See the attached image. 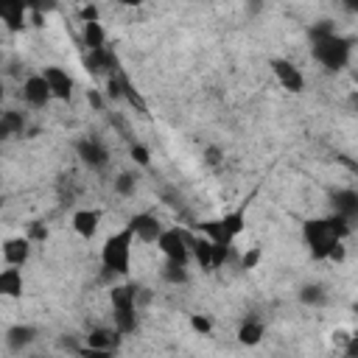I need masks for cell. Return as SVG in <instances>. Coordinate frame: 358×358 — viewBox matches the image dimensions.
I'll return each mask as SVG.
<instances>
[{
	"label": "cell",
	"mask_w": 358,
	"mask_h": 358,
	"mask_svg": "<svg viewBox=\"0 0 358 358\" xmlns=\"http://www.w3.org/2000/svg\"><path fill=\"white\" fill-rule=\"evenodd\" d=\"M31 243H42L45 238H48V227L42 224V221H34L31 224V229H28V235H25Z\"/></svg>",
	"instance_id": "d590c367"
},
{
	"label": "cell",
	"mask_w": 358,
	"mask_h": 358,
	"mask_svg": "<svg viewBox=\"0 0 358 358\" xmlns=\"http://www.w3.org/2000/svg\"><path fill=\"white\" fill-rule=\"evenodd\" d=\"M39 76L45 78V84H48V90H50V98H56V101H70V98H73V76H70L64 67L48 64Z\"/></svg>",
	"instance_id": "52a82bcc"
},
{
	"label": "cell",
	"mask_w": 358,
	"mask_h": 358,
	"mask_svg": "<svg viewBox=\"0 0 358 358\" xmlns=\"http://www.w3.org/2000/svg\"><path fill=\"white\" fill-rule=\"evenodd\" d=\"M344 257H347V249H344V241L341 243H336L330 252H327V260H333V263H344Z\"/></svg>",
	"instance_id": "f35d334b"
},
{
	"label": "cell",
	"mask_w": 358,
	"mask_h": 358,
	"mask_svg": "<svg viewBox=\"0 0 358 358\" xmlns=\"http://www.w3.org/2000/svg\"><path fill=\"white\" fill-rule=\"evenodd\" d=\"M0 210H3V199H0Z\"/></svg>",
	"instance_id": "7dc6e473"
},
{
	"label": "cell",
	"mask_w": 358,
	"mask_h": 358,
	"mask_svg": "<svg viewBox=\"0 0 358 358\" xmlns=\"http://www.w3.org/2000/svg\"><path fill=\"white\" fill-rule=\"evenodd\" d=\"M98 227H101V210L84 207V210H76V213H73V229H76L81 238L90 241V238L98 232Z\"/></svg>",
	"instance_id": "5bb4252c"
},
{
	"label": "cell",
	"mask_w": 358,
	"mask_h": 358,
	"mask_svg": "<svg viewBox=\"0 0 358 358\" xmlns=\"http://www.w3.org/2000/svg\"><path fill=\"white\" fill-rule=\"evenodd\" d=\"M3 22H6V28H8L11 34L25 31V25H28V6H25L22 0H8Z\"/></svg>",
	"instance_id": "e0dca14e"
},
{
	"label": "cell",
	"mask_w": 358,
	"mask_h": 358,
	"mask_svg": "<svg viewBox=\"0 0 358 358\" xmlns=\"http://www.w3.org/2000/svg\"><path fill=\"white\" fill-rule=\"evenodd\" d=\"M6 140H11V131H8V129L0 123V143H6Z\"/></svg>",
	"instance_id": "b9f144b4"
},
{
	"label": "cell",
	"mask_w": 358,
	"mask_h": 358,
	"mask_svg": "<svg viewBox=\"0 0 358 358\" xmlns=\"http://www.w3.org/2000/svg\"><path fill=\"white\" fill-rule=\"evenodd\" d=\"M34 338H36V330H34L31 324H11V327L6 330V344H8V350H14V352H22V347H28Z\"/></svg>",
	"instance_id": "d6986e66"
},
{
	"label": "cell",
	"mask_w": 358,
	"mask_h": 358,
	"mask_svg": "<svg viewBox=\"0 0 358 358\" xmlns=\"http://www.w3.org/2000/svg\"><path fill=\"white\" fill-rule=\"evenodd\" d=\"M25 358H42V355H25Z\"/></svg>",
	"instance_id": "bcb514c9"
},
{
	"label": "cell",
	"mask_w": 358,
	"mask_h": 358,
	"mask_svg": "<svg viewBox=\"0 0 358 358\" xmlns=\"http://www.w3.org/2000/svg\"><path fill=\"white\" fill-rule=\"evenodd\" d=\"M22 98H25L28 106H36V109L48 106V101H50V90H48L45 78H42V76H28L25 84H22Z\"/></svg>",
	"instance_id": "7c38bea8"
},
{
	"label": "cell",
	"mask_w": 358,
	"mask_h": 358,
	"mask_svg": "<svg viewBox=\"0 0 358 358\" xmlns=\"http://www.w3.org/2000/svg\"><path fill=\"white\" fill-rule=\"evenodd\" d=\"M0 67H3V50H0Z\"/></svg>",
	"instance_id": "f6af8a7d"
},
{
	"label": "cell",
	"mask_w": 358,
	"mask_h": 358,
	"mask_svg": "<svg viewBox=\"0 0 358 358\" xmlns=\"http://www.w3.org/2000/svg\"><path fill=\"white\" fill-rule=\"evenodd\" d=\"M263 336H266V327H263V322H257V319H246V322L238 327V341H241L243 347H257V344L263 341Z\"/></svg>",
	"instance_id": "44dd1931"
},
{
	"label": "cell",
	"mask_w": 358,
	"mask_h": 358,
	"mask_svg": "<svg viewBox=\"0 0 358 358\" xmlns=\"http://www.w3.org/2000/svg\"><path fill=\"white\" fill-rule=\"evenodd\" d=\"M0 123L11 131V137L25 131V115H22V112H17V109H6V112H0Z\"/></svg>",
	"instance_id": "83f0119b"
},
{
	"label": "cell",
	"mask_w": 358,
	"mask_h": 358,
	"mask_svg": "<svg viewBox=\"0 0 358 358\" xmlns=\"http://www.w3.org/2000/svg\"><path fill=\"white\" fill-rule=\"evenodd\" d=\"M3 98H6V90H3V81H0V103H3Z\"/></svg>",
	"instance_id": "ee69618b"
},
{
	"label": "cell",
	"mask_w": 358,
	"mask_h": 358,
	"mask_svg": "<svg viewBox=\"0 0 358 358\" xmlns=\"http://www.w3.org/2000/svg\"><path fill=\"white\" fill-rule=\"evenodd\" d=\"M199 227V232L210 241V243H224V246H232V241H229V235H227V229H224V224H221V218H210V221H201V224H196Z\"/></svg>",
	"instance_id": "603a6c76"
},
{
	"label": "cell",
	"mask_w": 358,
	"mask_h": 358,
	"mask_svg": "<svg viewBox=\"0 0 358 358\" xmlns=\"http://www.w3.org/2000/svg\"><path fill=\"white\" fill-rule=\"evenodd\" d=\"M22 288H25V282H22V271L14 268V266H6V268L0 271V296L20 299V296H22Z\"/></svg>",
	"instance_id": "2e32d148"
},
{
	"label": "cell",
	"mask_w": 358,
	"mask_h": 358,
	"mask_svg": "<svg viewBox=\"0 0 358 358\" xmlns=\"http://www.w3.org/2000/svg\"><path fill=\"white\" fill-rule=\"evenodd\" d=\"M76 154H78V159H81L87 168H92V171H101V168H106V162H109L106 145H103L101 140H95V137L78 140V143H76Z\"/></svg>",
	"instance_id": "ba28073f"
},
{
	"label": "cell",
	"mask_w": 358,
	"mask_h": 358,
	"mask_svg": "<svg viewBox=\"0 0 358 358\" xmlns=\"http://www.w3.org/2000/svg\"><path fill=\"white\" fill-rule=\"evenodd\" d=\"M120 333L117 330H112V327H92L87 336H84V344L87 347H95V350H117L120 347Z\"/></svg>",
	"instance_id": "4fadbf2b"
},
{
	"label": "cell",
	"mask_w": 358,
	"mask_h": 358,
	"mask_svg": "<svg viewBox=\"0 0 358 358\" xmlns=\"http://www.w3.org/2000/svg\"><path fill=\"white\" fill-rule=\"evenodd\" d=\"M84 70L90 76H117L120 73V59L115 53V48H101V50H92V53H84Z\"/></svg>",
	"instance_id": "5b68a950"
},
{
	"label": "cell",
	"mask_w": 358,
	"mask_h": 358,
	"mask_svg": "<svg viewBox=\"0 0 358 358\" xmlns=\"http://www.w3.org/2000/svg\"><path fill=\"white\" fill-rule=\"evenodd\" d=\"M78 17H81V22H101L98 20V6H81Z\"/></svg>",
	"instance_id": "74e56055"
},
{
	"label": "cell",
	"mask_w": 358,
	"mask_h": 358,
	"mask_svg": "<svg viewBox=\"0 0 358 358\" xmlns=\"http://www.w3.org/2000/svg\"><path fill=\"white\" fill-rule=\"evenodd\" d=\"M106 95H109L112 101H123V90H120V73L106 78Z\"/></svg>",
	"instance_id": "e575fe53"
},
{
	"label": "cell",
	"mask_w": 358,
	"mask_h": 358,
	"mask_svg": "<svg viewBox=\"0 0 358 358\" xmlns=\"http://www.w3.org/2000/svg\"><path fill=\"white\" fill-rule=\"evenodd\" d=\"M137 285L131 282H123V285H112L109 288V302H112V310H129V308H137Z\"/></svg>",
	"instance_id": "9a60e30c"
},
{
	"label": "cell",
	"mask_w": 358,
	"mask_h": 358,
	"mask_svg": "<svg viewBox=\"0 0 358 358\" xmlns=\"http://www.w3.org/2000/svg\"><path fill=\"white\" fill-rule=\"evenodd\" d=\"M352 338H355V336H350V333H347V330H341V327H338V330H333V344H336V347H341V350H344Z\"/></svg>",
	"instance_id": "ab89813d"
},
{
	"label": "cell",
	"mask_w": 358,
	"mask_h": 358,
	"mask_svg": "<svg viewBox=\"0 0 358 358\" xmlns=\"http://www.w3.org/2000/svg\"><path fill=\"white\" fill-rule=\"evenodd\" d=\"M260 257H263V252H260V246H252V249H246V252H243V257H241V268H246V271H252V268H257V263H260Z\"/></svg>",
	"instance_id": "4dcf8cb0"
},
{
	"label": "cell",
	"mask_w": 358,
	"mask_h": 358,
	"mask_svg": "<svg viewBox=\"0 0 358 358\" xmlns=\"http://www.w3.org/2000/svg\"><path fill=\"white\" fill-rule=\"evenodd\" d=\"M190 238H193V235H190L187 229L171 227V229H162V235L157 238V246H159V252L165 255V260L187 266V260H190Z\"/></svg>",
	"instance_id": "277c9868"
},
{
	"label": "cell",
	"mask_w": 358,
	"mask_h": 358,
	"mask_svg": "<svg viewBox=\"0 0 358 358\" xmlns=\"http://www.w3.org/2000/svg\"><path fill=\"white\" fill-rule=\"evenodd\" d=\"M131 243H134V235H131L129 227L112 232L103 241V246H101L103 274H120V277L129 274V266H131Z\"/></svg>",
	"instance_id": "6da1fadb"
},
{
	"label": "cell",
	"mask_w": 358,
	"mask_h": 358,
	"mask_svg": "<svg viewBox=\"0 0 358 358\" xmlns=\"http://www.w3.org/2000/svg\"><path fill=\"white\" fill-rule=\"evenodd\" d=\"M162 280H165V282H171V285H185V282L190 280V274H187V266L165 260V266H162Z\"/></svg>",
	"instance_id": "484cf974"
},
{
	"label": "cell",
	"mask_w": 358,
	"mask_h": 358,
	"mask_svg": "<svg viewBox=\"0 0 358 358\" xmlns=\"http://www.w3.org/2000/svg\"><path fill=\"white\" fill-rule=\"evenodd\" d=\"M221 159H224V151H221L218 145H207V148H204V162H207V165L215 168Z\"/></svg>",
	"instance_id": "8d00e7d4"
},
{
	"label": "cell",
	"mask_w": 358,
	"mask_h": 358,
	"mask_svg": "<svg viewBox=\"0 0 358 358\" xmlns=\"http://www.w3.org/2000/svg\"><path fill=\"white\" fill-rule=\"evenodd\" d=\"M302 238H305V246H308V252H310L313 260H327V252H330L336 243H341V241H336V235L330 232L327 218H308V221L302 224Z\"/></svg>",
	"instance_id": "3957f363"
},
{
	"label": "cell",
	"mask_w": 358,
	"mask_h": 358,
	"mask_svg": "<svg viewBox=\"0 0 358 358\" xmlns=\"http://www.w3.org/2000/svg\"><path fill=\"white\" fill-rule=\"evenodd\" d=\"M330 201H333V215H341V218H347L350 224L358 218V193H355L352 187L336 190V193L330 196Z\"/></svg>",
	"instance_id": "8fae6325"
},
{
	"label": "cell",
	"mask_w": 358,
	"mask_h": 358,
	"mask_svg": "<svg viewBox=\"0 0 358 358\" xmlns=\"http://www.w3.org/2000/svg\"><path fill=\"white\" fill-rule=\"evenodd\" d=\"M190 257L201 266V268H207V271H213V243L204 238V235H193L190 238Z\"/></svg>",
	"instance_id": "ffe728a7"
},
{
	"label": "cell",
	"mask_w": 358,
	"mask_h": 358,
	"mask_svg": "<svg viewBox=\"0 0 358 358\" xmlns=\"http://www.w3.org/2000/svg\"><path fill=\"white\" fill-rule=\"evenodd\" d=\"M299 302L308 305V308H322V305H327V291H324V285H319V282H305V285L299 288Z\"/></svg>",
	"instance_id": "cb8c5ba5"
},
{
	"label": "cell",
	"mask_w": 358,
	"mask_h": 358,
	"mask_svg": "<svg viewBox=\"0 0 358 358\" xmlns=\"http://www.w3.org/2000/svg\"><path fill=\"white\" fill-rule=\"evenodd\" d=\"M28 257H31V241L28 238L17 235V238H6L3 241V260H6V266L20 268V266L28 263Z\"/></svg>",
	"instance_id": "30bf717a"
},
{
	"label": "cell",
	"mask_w": 358,
	"mask_h": 358,
	"mask_svg": "<svg viewBox=\"0 0 358 358\" xmlns=\"http://www.w3.org/2000/svg\"><path fill=\"white\" fill-rule=\"evenodd\" d=\"M310 53L324 70L336 73V70L347 67L350 53H352V39H347L341 34H333V36H324V39H313L310 42Z\"/></svg>",
	"instance_id": "7a4b0ae2"
},
{
	"label": "cell",
	"mask_w": 358,
	"mask_h": 358,
	"mask_svg": "<svg viewBox=\"0 0 358 358\" xmlns=\"http://www.w3.org/2000/svg\"><path fill=\"white\" fill-rule=\"evenodd\" d=\"M268 67H271V73H274V78L280 81L282 90H288V92H302L305 90V76L299 73V67L294 62L274 56V59H268Z\"/></svg>",
	"instance_id": "8992f818"
},
{
	"label": "cell",
	"mask_w": 358,
	"mask_h": 358,
	"mask_svg": "<svg viewBox=\"0 0 358 358\" xmlns=\"http://www.w3.org/2000/svg\"><path fill=\"white\" fill-rule=\"evenodd\" d=\"M112 319H115V330L120 336H129L137 330V308H129V310H112Z\"/></svg>",
	"instance_id": "d4e9b609"
},
{
	"label": "cell",
	"mask_w": 358,
	"mask_h": 358,
	"mask_svg": "<svg viewBox=\"0 0 358 358\" xmlns=\"http://www.w3.org/2000/svg\"><path fill=\"white\" fill-rule=\"evenodd\" d=\"M229 249H232V246H224V243H213V268H221V266L229 260Z\"/></svg>",
	"instance_id": "d6a6232c"
},
{
	"label": "cell",
	"mask_w": 358,
	"mask_h": 358,
	"mask_svg": "<svg viewBox=\"0 0 358 358\" xmlns=\"http://www.w3.org/2000/svg\"><path fill=\"white\" fill-rule=\"evenodd\" d=\"M87 101L92 103V109H98V112L103 109V98H101V92H98V90H90V92H87Z\"/></svg>",
	"instance_id": "60d3db41"
},
{
	"label": "cell",
	"mask_w": 358,
	"mask_h": 358,
	"mask_svg": "<svg viewBox=\"0 0 358 358\" xmlns=\"http://www.w3.org/2000/svg\"><path fill=\"white\" fill-rule=\"evenodd\" d=\"M126 227H129L131 235L140 238L143 243H157V238L162 235V224H159V218L151 215V213H134Z\"/></svg>",
	"instance_id": "9c48e42d"
},
{
	"label": "cell",
	"mask_w": 358,
	"mask_h": 358,
	"mask_svg": "<svg viewBox=\"0 0 358 358\" xmlns=\"http://www.w3.org/2000/svg\"><path fill=\"white\" fill-rule=\"evenodd\" d=\"M129 154H131V159H134L140 168H148V165H151V154H148V148H145V145H140V143H131Z\"/></svg>",
	"instance_id": "f546056e"
},
{
	"label": "cell",
	"mask_w": 358,
	"mask_h": 358,
	"mask_svg": "<svg viewBox=\"0 0 358 358\" xmlns=\"http://www.w3.org/2000/svg\"><path fill=\"white\" fill-rule=\"evenodd\" d=\"M246 210H249V201H241L235 210H229V213H224V215H221V224H224V229H227L229 241H235V238L246 229Z\"/></svg>",
	"instance_id": "ac0fdd59"
},
{
	"label": "cell",
	"mask_w": 358,
	"mask_h": 358,
	"mask_svg": "<svg viewBox=\"0 0 358 358\" xmlns=\"http://www.w3.org/2000/svg\"><path fill=\"white\" fill-rule=\"evenodd\" d=\"M112 185H115V193H117V196H134V190H137V176H134L131 171H120Z\"/></svg>",
	"instance_id": "f1b7e54d"
},
{
	"label": "cell",
	"mask_w": 358,
	"mask_h": 358,
	"mask_svg": "<svg viewBox=\"0 0 358 358\" xmlns=\"http://www.w3.org/2000/svg\"><path fill=\"white\" fill-rule=\"evenodd\" d=\"M120 90H123V101H129V103H131V106H134L140 115H148V106H145V101L140 98V92L134 90V84H131V81H129L123 73H120Z\"/></svg>",
	"instance_id": "4316f807"
},
{
	"label": "cell",
	"mask_w": 358,
	"mask_h": 358,
	"mask_svg": "<svg viewBox=\"0 0 358 358\" xmlns=\"http://www.w3.org/2000/svg\"><path fill=\"white\" fill-rule=\"evenodd\" d=\"M6 6H8V0H0V22H3V17H6Z\"/></svg>",
	"instance_id": "7bdbcfd3"
},
{
	"label": "cell",
	"mask_w": 358,
	"mask_h": 358,
	"mask_svg": "<svg viewBox=\"0 0 358 358\" xmlns=\"http://www.w3.org/2000/svg\"><path fill=\"white\" fill-rule=\"evenodd\" d=\"M190 327H193L199 336H210V333H213V322H210L207 316H201V313H190Z\"/></svg>",
	"instance_id": "1f68e13d"
},
{
	"label": "cell",
	"mask_w": 358,
	"mask_h": 358,
	"mask_svg": "<svg viewBox=\"0 0 358 358\" xmlns=\"http://www.w3.org/2000/svg\"><path fill=\"white\" fill-rule=\"evenodd\" d=\"M76 355H78V358H115L112 350H95V347H87V344H81Z\"/></svg>",
	"instance_id": "836d02e7"
},
{
	"label": "cell",
	"mask_w": 358,
	"mask_h": 358,
	"mask_svg": "<svg viewBox=\"0 0 358 358\" xmlns=\"http://www.w3.org/2000/svg\"><path fill=\"white\" fill-rule=\"evenodd\" d=\"M81 42H84L87 53L106 48V31H103V25H101V22H84V34H81Z\"/></svg>",
	"instance_id": "7402d4cb"
}]
</instances>
